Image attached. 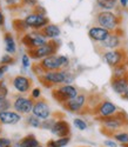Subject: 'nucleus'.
I'll return each mask as SVG.
<instances>
[{
	"label": "nucleus",
	"instance_id": "obj_1",
	"mask_svg": "<svg viewBox=\"0 0 128 147\" xmlns=\"http://www.w3.org/2000/svg\"><path fill=\"white\" fill-rule=\"evenodd\" d=\"M40 82L47 88H54L61 85H73L75 80V73L66 69H59V71H48L45 72L44 76L39 78Z\"/></svg>",
	"mask_w": 128,
	"mask_h": 147
},
{
	"label": "nucleus",
	"instance_id": "obj_2",
	"mask_svg": "<svg viewBox=\"0 0 128 147\" xmlns=\"http://www.w3.org/2000/svg\"><path fill=\"white\" fill-rule=\"evenodd\" d=\"M98 121L101 125L102 133H105L108 137H112L114 133L122 131V128L128 126V117L122 111H120L119 113L114 114L112 117H108V118L98 119Z\"/></svg>",
	"mask_w": 128,
	"mask_h": 147
},
{
	"label": "nucleus",
	"instance_id": "obj_3",
	"mask_svg": "<svg viewBox=\"0 0 128 147\" xmlns=\"http://www.w3.org/2000/svg\"><path fill=\"white\" fill-rule=\"evenodd\" d=\"M96 25L108 30L109 32H117L120 30L122 17L114 11H99L95 16Z\"/></svg>",
	"mask_w": 128,
	"mask_h": 147
},
{
	"label": "nucleus",
	"instance_id": "obj_4",
	"mask_svg": "<svg viewBox=\"0 0 128 147\" xmlns=\"http://www.w3.org/2000/svg\"><path fill=\"white\" fill-rule=\"evenodd\" d=\"M39 64L44 68L45 72L59 71V69L68 68L71 65V59L67 55H63V54H53V55H49L40 60Z\"/></svg>",
	"mask_w": 128,
	"mask_h": 147
},
{
	"label": "nucleus",
	"instance_id": "obj_5",
	"mask_svg": "<svg viewBox=\"0 0 128 147\" xmlns=\"http://www.w3.org/2000/svg\"><path fill=\"white\" fill-rule=\"evenodd\" d=\"M21 42L30 51V50H34V48H38V47L45 45L46 42H48V39L45 36V34L42 33V31H33V30H30L26 33L22 34Z\"/></svg>",
	"mask_w": 128,
	"mask_h": 147
},
{
	"label": "nucleus",
	"instance_id": "obj_6",
	"mask_svg": "<svg viewBox=\"0 0 128 147\" xmlns=\"http://www.w3.org/2000/svg\"><path fill=\"white\" fill-rule=\"evenodd\" d=\"M79 93L80 92H79L78 87H75L74 85H61V86L54 87L52 90L53 99L57 100L61 105L72 100L73 98H75Z\"/></svg>",
	"mask_w": 128,
	"mask_h": 147
},
{
	"label": "nucleus",
	"instance_id": "obj_7",
	"mask_svg": "<svg viewBox=\"0 0 128 147\" xmlns=\"http://www.w3.org/2000/svg\"><path fill=\"white\" fill-rule=\"evenodd\" d=\"M59 41L57 40H48V42H46L45 45L34 48V50H30V57L33 60H42L49 55H53V54H58V50H59Z\"/></svg>",
	"mask_w": 128,
	"mask_h": 147
},
{
	"label": "nucleus",
	"instance_id": "obj_8",
	"mask_svg": "<svg viewBox=\"0 0 128 147\" xmlns=\"http://www.w3.org/2000/svg\"><path fill=\"white\" fill-rule=\"evenodd\" d=\"M89 104V98L86 93H79L75 98H73L72 100L67 101L66 104H63L62 107L66 111L71 113H76V114H82L85 113V109L87 108V105Z\"/></svg>",
	"mask_w": 128,
	"mask_h": 147
},
{
	"label": "nucleus",
	"instance_id": "obj_9",
	"mask_svg": "<svg viewBox=\"0 0 128 147\" xmlns=\"http://www.w3.org/2000/svg\"><path fill=\"white\" fill-rule=\"evenodd\" d=\"M119 112H120L119 107L114 102H112L109 100H106V99L99 101L93 108V114L96 117V120L102 119V118L112 117V115L117 114Z\"/></svg>",
	"mask_w": 128,
	"mask_h": 147
},
{
	"label": "nucleus",
	"instance_id": "obj_10",
	"mask_svg": "<svg viewBox=\"0 0 128 147\" xmlns=\"http://www.w3.org/2000/svg\"><path fill=\"white\" fill-rule=\"evenodd\" d=\"M102 60L104 63L110 66L112 68L117 67L127 61V52L123 48H119V50H113V51H105L102 52Z\"/></svg>",
	"mask_w": 128,
	"mask_h": 147
},
{
	"label": "nucleus",
	"instance_id": "obj_11",
	"mask_svg": "<svg viewBox=\"0 0 128 147\" xmlns=\"http://www.w3.org/2000/svg\"><path fill=\"white\" fill-rule=\"evenodd\" d=\"M13 107L12 109H14L15 112L20 113L21 115H30L32 114V111H33V106H34V100L30 96H25V95H17L13 101Z\"/></svg>",
	"mask_w": 128,
	"mask_h": 147
},
{
	"label": "nucleus",
	"instance_id": "obj_12",
	"mask_svg": "<svg viewBox=\"0 0 128 147\" xmlns=\"http://www.w3.org/2000/svg\"><path fill=\"white\" fill-rule=\"evenodd\" d=\"M24 20L28 28L33 31H42L49 24V19L46 14L36 13V12H32V13L27 14Z\"/></svg>",
	"mask_w": 128,
	"mask_h": 147
},
{
	"label": "nucleus",
	"instance_id": "obj_13",
	"mask_svg": "<svg viewBox=\"0 0 128 147\" xmlns=\"http://www.w3.org/2000/svg\"><path fill=\"white\" fill-rule=\"evenodd\" d=\"M98 46H99V50L101 51V53L105 51H113V50L122 48V31H121V28L117 32H112L108 38L104 42L99 44Z\"/></svg>",
	"mask_w": 128,
	"mask_h": 147
},
{
	"label": "nucleus",
	"instance_id": "obj_14",
	"mask_svg": "<svg viewBox=\"0 0 128 147\" xmlns=\"http://www.w3.org/2000/svg\"><path fill=\"white\" fill-rule=\"evenodd\" d=\"M12 86L19 94H26L32 91V79L24 74L15 76L12 79Z\"/></svg>",
	"mask_w": 128,
	"mask_h": 147
},
{
	"label": "nucleus",
	"instance_id": "obj_15",
	"mask_svg": "<svg viewBox=\"0 0 128 147\" xmlns=\"http://www.w3.org/2000/svg\"><path fill=\"white\" fill-rule=\"evenodd\" d=\"M32 114L35 115L36 118H39L40 120H46L52 117V109H51V106L46 100L39 99L34 101Z\"/></svg>",
	"mask_w": 128,
	"mask_h": 147
},
{
	"label": "nucleus",
	"instance_id": "obj_16",
	"mask_svg": "<svg viewBox=\"0 0 128 147\" xmlns=\"http://www.w3.org/2000/svg\"><path fill=\"white\" fill-rule=\"evenodd\" d=\"M110 33H112V32H109L108 30L101 27V26H99V25H94V26H92V27H89V30H88V32H87L88 38L91 39L93 42L98 44V45L101 44V42H104V41L108 38V36H109Z\"/></svg>",
	"mask_w": 128,
	"mask_h": 147
},
{
	"label": "nucleus",
	"instance_id": "obj_17",
	"mask_svg": "<svg viewBox=\"0 0 128 147\" xmlns=\"http://www.w3.org/2000/svg\"><path fill=\"white\" fill-rule=\"evenodd\" d=\"M51 133L57 138L71 137V126L65 119H58L51 129Z\"/></svg>",
	"mask_w": 128,
	"mask_h": 147
},
{
	"label": "nucleus",
	"instance_id": "obj_18",
	"mask_svg": "<svg viewBox=\"0 0 128 147\" xmlns=\"http://www.w3.org/2000/svg\"><path fill=\"white\" fill-rule=\"evenodd\" d=\"M22 119V115L14 109L0 112V125H17Z\"/></svg>",
	"mask_w": 128,
	"mask_h": 147
},
{
	"label": "nucleus",
	"instance_id": "obj_19",
	"mask_svg": "<svg viewBox=\"0 0 128 147\" xmlns=\"http://www.w3.org/2000/svg\"><path fill=\"white\" fill-rule=\"evenodd\" d=\"M110 87L114 93L119 95H123L128 88V77L122 78H112L110 80Z\"/></svg>",
	"mask_w": 128,
	"mask_h": 147
},
{
	"label": "nucleus",
	"instance_id": "obj_20",
	"mask_svg": "<svg viewBox=\"0 0 128 147\" xmlns=\"http://www.w3.org/2000/svg\"><path fill=\"white\" fill-rule=\"evenodd\" d=\"M39 145H40V142L35 138L34 134H27V136L22 137L17 142H14L13 147H36Z\"/></svg>",
	"mask_w": 128,
	"mask_h": 147
},
{
	"label": "nucleus",
	"instance_id": "obj_21",
	"mask_svg": "<svg viewBox=\"0 0 128 147\" xmlns=\"http://www.w3.org/2000/svg\"><path fill=\"white\" fill-rule=\"evenodd\" d=\"M42 33L48 40H57L61 35V28L60 26L55 25V24H48V25L42 30Z\"/></svg>",
	"mask_w": 128,
	"mask_h": 147
},
{
	"label": "nucleus",
	"instance_id": "obj_22",
	"mask_svg": "<svg viewBox=\"0 0 128 147\" xmlns=\"http://www.w3.org/2000/svg\"><path fill=\"white\" fill-rule=\"evenodd\" d=\"M4 42H5V51L7 54L13 55L17 52V44L13 38V35L11 33H5L4 34Z\"/></svg>",
	"mask_w": 128,
	"mask_h": 147
},
{
	"label": "nucleus",
	"instance_id": "obj_23",
	"mask_svg": "<svg viewBox=\"0 0 128 147\" xmlns=\"http://www.w3.org/2000/svg\"><path fill=\"white\" fill-rule=\"evenodd\" d=\"M118 0H96V6L100 11H114L118 8Z\"/></svg>",
	"mask_w": 128,
	"mask_h": 147
},
{
	"label": "nucleus",
	"instance_id": "obj_24",
	"mask_svg": "<svg viewBox=\"0 0 128 147\" xmlns=\"http://www.w3.org/2000/svg\"><path fill=\"white\" fill-rule=\"evenodd\" d=\"M71 142V137L51 139L46 142V147H66Z\"/></svg>",
	"mask_w": 128,
	"mask_h": 147
},
{
	"label": "nucleus",
	"instance_id": "obj_25",
	"mask_svg": "<svg viewBox=\"0 0 128 147\" xmlns=\"http://www.w3.org/2000/svg\"><path fill=\"white\" fill-rule=\"evenodd\" d=\"M122 77H128V61L113 68L112 78H122Z\"/></svg>",
	"mask_w": 128,
	"mask_h": 147
},
{
	"label": "nucleus",
	"instance_id": "obj_26",
	"mask_svg": "<svg viewBox=\"0 0 128 147\" xmlns=\"http://www.w3.org/2000/svg\"><path fill=\"white\" fill-rule=\"evenodd\" d=\"M112 138L118 144H120L122 146H127L128 145V131H125V129L119 131L117 133H114L112 136Z\"/></svg>",
	"mask_w": 128,
	"mask_h": 147
},
{
	"label": "nucleus",
	"instance_id": "obj_27",
	"mask_svg": "<svg viewBox=\"0 0 128 147\" xmlns=\"http://www.w3.org/2000/svg\"><path fill=\"white\" fill-rule=\"evenodd\" d=\"M26 124L32 127V128H41V122L42 120H40L39 118H36L35 115L33 114H30V115H26Z\"/></svg>",
	"mask_w": 128,
	"mask_h": 147
},
{
	"label": "nucleus",
	"instance_id": "obj_28",
	"mask_svg": "<svg viewBox=\"0 0 128 147\" xmlns=\"http://www.w3.org/2000/svg\"><path fill=\"white\" fill-rule=\"evenodd\" d=\"M13 27L17 32H20V33H26L27 31H30L28 26L26 25L24 19H15L13 21Z\"/></svg>",
	"mask_w": 128,
	"mask_h": 147
},
{
	"label": "nucleus",
	"instance_id": "obj_29",
	"mask_svg": "<svg viewBox=\"0 0 128 147\" xmlns=\"http://www.w3.org/2000/svg\"><path fill=\"white\" fill-rule=\"evenodd\" d=\"M73 126L78 131H86L88 128V122L82 118L76 117L73 119Z\"/></svg>",
	"mask_w": 128,
	"mask_h": 147
},
{
	"label": "nucleus",
	"instance_id": "obj_30",
	"mask_svg": "<svg viewBox=\"0 0 128 147\" xmlns=\"http://www.w3.org/2000/svg\"><path fill=\"white\" fill-rule=\"evenodd\" d=\"M13 107V104H12L11 99L8 98H3L0 99V112H5V111H9Z\"/></svg>",
	"mask_w": 128,
	"mask_h": 147
},
{
	"label": "nucleus",
	"instance_id": "obj_31",
	"mask_svg": "<svg viewBox=\"0 0 128 147\" xmlns=\"http://www.w3.org/2000/svg\"><path fill=\"white\" fill-rule=\"evenodd\" d=\"M57 120H58V119H55V118H53V117H51V118H48V119H46V120H42V122H41V129L51 131V129H52V127H53V125L55 124Z\"/></svg>",
	"mask_w": 128,
	"mask_h": 147
},
{
	"label": "nucleus",
	"instance_id": "obj_32",
	"mask_svg": "<svg viewBox=\"0 0 128 147\" xmlns=\"http://www.w3.org/2000/svg\"><path fill=\"white\" fill-rule=\"evenodd\" d=\"M21 65H22V68H25V69H28L30 67H32V59H31L30 54H27V53L22 54V57H21Z\"/></svg>",
	"mask_w": 128,
	"mask_h": 147
},
{
	"label": "nucleus",
	"instance_id": "obj_33",
	"mask_svg": "<svg viewBox=\"0 0 128 147\" xmlns=\"http://www.w3.org/2000/svg\"><path fill=\"white\" fill-rule=\"evenodd\" d=\"M13 63H14V58H13V55H11V54L5 53L1 58H0V65H7V66H9L11 64H13Z\"/></svg>",
	"mask_w": 128,
	"mask_h": 147
},
{
	"label": "nucleus",
	"instance_id": "obj_34",
	"mask_svg": "<svg viewBox=\"0 0 128 147\" xmlns=\"http://www.w3.org/2000/svg\"><path fill=\"white\" fill-rule=\"evenodd\" d=\"M9 94L8 87H7V84L4 80H0V99L3 98H7Z\"/></svg>",
	"mask_w": 128,
	"mask_h": 147
},
{
	"label": "nucleus",
	"instance_id": "obj_35",
	"mask_svg": "<svg viewBox=\"0 0 128 147\" xmlns=\"http://www.w3.org/2000/svg\"><path fill=\"white\" fill-rule=\"evenodd\" d=\"M31 98H32L34 101L41 99V88H39V87L32 88V91H31Z\"/></svg>",
	"mask_w": 128,
	"mask_h": 147
},
{
	"label": "nucleus",
	"instance_id": "obj_36",
	"mask_svg": "<svg viewBox=\"0 0 128 147\" xmlns=\"http://www.w3.org/2000/svg\"><path fill=\"white\" fill-rule=\"evenodd\" d=\"M0 147H13V141L9 138L0 137Z\"/></svg>",
	"mask_w": 128,
	"mask_h": 147
},
{
	"label": "nucleus",
	"instance_id": "obj_37",
	"mask_svg": "<svg viewBox=\"0 0 128 147\" xmlns=\"http://www.w3.org/2000/svg\"><path fill=\"white\" fill-rule=\"evenodd\" d=\"M21 5L28 6V7H35L38 5V0H21Z\"/></svg>",
	"mask_w": 128,
	"mask_h": 147
},
{
	"label": "nucleus",
	"instance_id": "obj_38",
	"mask_svg": "<svg viewBox=\"0 0 128 147\" xmlns=\"http://www.w3.org/2000/svg\"><path fill=\"white\" fill-rule=\"evenodd\" d=\"M104 146L105 147H119V144L114 139H106L104 141Z\"/></svg>",
	"mask_w": 128,
	"mask_h": 147
},
{
	"label": "nucleus",
	"instance_id": "obj_39",
	"mask_svg": "<svg viewBox=\"0 0 128 147\" xmlns=\"http://www.w3.org/2000/svg\"><path fill=\"white\" fill-rule=\"evenodd\" d=\"M8 72V66L7 65H0V80H3L4 76Z\"/></svg>",
	"mask_w": 128,
	"mask_h": 147
},
{
	"label": "nucleus",
	"instance_id": "obj_40",
	"mask_svg": "<svg viewBox=\"0 0 128 147\" xmlns=\"http://www.w3.org/2000/svg\"><path fill=\"white\" fill-rule=\"evenodd\" d=\"M33 12H36V13H41V14H46V9L42 6H40V5H36L33 8Z\"/></svg>",
	"mask_w": 128,
	"mask_h": 147
},
{
	"label": "nucleus",
	"instance_id": "obj_41",
	"mask_svg": "<svg viewBox=\"0 0 128 147\" xmlns=\"http://www.w3.org/2000/svg\"><path fill=\"white\" fill-rule=\"evenodd\" d=\"M5 3H6L8 6H11V7H13V6H18L19 4H21L20 0H5Z\"/></svg>",
	"mask_w": 128,
	"mask_h": 147
},
{
	"label": "nucleus",
	"instance_id": "obj_42",
	"mask_svg": "<svg viewBox=\"0 0 128 147\" xmlns=\"http://www.w3.org/2000/svg\"><path fill=\"white\" fill-rule=\"evenodd\" d=\"M5 25V16L3 13V11L0 9V27H4Z\"/></svg>",
	"mask_w": 128,
	"mask_h": 147
},
{
	"label": "nucleus",
	"instance_id": "obj_43",
	"mask_svg": "<svg viewBox=\"0 0 128 147\" xmlns=\"http://www.w3.org/2000/svg\"><path fill=\"white\" fill-rule=\"evenodd\" d=\"M119 5L121 6V8H127L128 7V0H118Z\"/></svg>",
	"mask_w": 128,
	"mask_h": 147
},
{
	"label": "nucleus",
	"instance_id": "obj_44",
	"mask_svg": "<svg viewBox=\"0 0 128 147\" xmlns=\"http://www.w3.org/2000/svg\"><path fill=\"white\" fill-rule=\"evenodd\" d=\"M122 99H125V100H128V88H127V91H126V93L122 95Z\"/></svg>",
	"mask_w": 128,
	"mask_h": 147
},
{
	"label": "nucleus",
	"instance_id": "obj_45",
	"mask_svg": "<svg viewBox=\"0 0 128 147\" xmlns=\"http://www.w3.org/2000/svg\"><path fill=\"white\" fill-rule=\"evenodd\" d=\"M1 132H3V129H1V125H0V137H1Z\"/></svg>",
	"mask_w": 128,
	"mask_h": 147
},
{
	"label": "nucleus",
	"instance_id": "obj_46",
	"mask_svg": "<svg viewBox=\"0 0 128 147\" xmlns=\"http://www.w3.org/2000/svg\"><path fill=\"white\" fill-rule=\"evenodd\" d=\"M36 147H46V146H44V145H41V144H40L39 146H36Z\"/></svg>",
	"mask_w": 128,
	"mask_h": 147
},
{
	"label": "nucleus",
	"instance_id": "obj_47",
	"mask_svg": "<svg viewBox=\"0 0 128 147\" xmlns=\"http://www.w3.org/2000/svg\"><path fill=\"white\" fill-rule=\"evenodd\" d=\"M123 147H128V145H127V146H123Z\"/></svg>",
	"mask_w": 128,
	"mask_h": 147
},
{
	"label": "nucleus",
	"instance_id": "obj_48",
	"mask_svg": "<svg viewBox=\"0 0 128 147\" xmlns=\"http://www.w3.org/2000/svg\"><path fill=\"white\" fill-rule=\"evenodd\" d=\"M20 1H21V0H20Z\"/></svg>",
	"mask_w": 128,
	"mask_h": 147
}]
</instances>
